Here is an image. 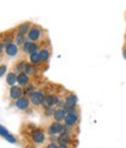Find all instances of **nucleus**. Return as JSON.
<instances>
[{
    "mask_svg": "<svg viewBox=\"0 0 126 148\" xmlns=\"http://www.w3.org/2000/svg\"><path fill=\"white\" fill-rule=\"evenodd\" d=\"M42 36H43V29H42V27H40L38 25H32L29 32L26 35V38L30 42H36L38 44V41H40L42 39Z\"/></svg>",
    "mask_w": 126,
    "mask_h": 148,
    "instance_id": "nucleus-1",
    "label": "nucleus"
},
{
    "mask_svg": "<svg viewBox=\"0 0 126 148\" xmlns=\"http://www.w3.org/2000/svg\"><path fill=\"white\" fill-rule=\"evenodd\" d=\"M80 121V113L78 110H71V112H68L64 120H63V123L68 127V128H73L75 127Z\"/></svg>",
    "mask_w": 126,
    "mask_h": 148,
    "instance_id": "nucleus-2",
    "label": "nucleus"
},
{
    "mask_svg": "<svg viewBox=\"0 0 126 148\" xmlns=\"http://www.w3.org/2000/svg\"><path fill=\"white\" fill-rule=\"evenodd\" d=\"M30 139L36 145H42L44 141H46V134L42 129H39V128H35L30 133Z\"/></svg>",
    "mask_w": 126,
    "mask_h": 148,
    "instance_id": "nucleus-3",
    "label": "nucleus"
},
{
    "mask_svg": "<svg viewBox=\"0 0 126 148\" xmlns=\"http://www.w3.org/2000/svg\"><path fill=\"white\" fill-rule=\"evenodd\" d=\"M43 99H44V93L42 90H34L29 94V101L33 106L38 107V106L42 105Z\"/></svg>",
    "mask_w": 126,
    "mask_h": 148,
    "instance_id": "nucleus-4",
    "label": "nucleus"
},
{
    "mask_svg": "<svg viewBox=\"0 0 126 148\" xmlns=\"http://www.w3.org/2000/svg\"><path fill=\"white\" fill-rule=\"evenodd\" d=\"M14 105H15V107L19 110H27L29 108V106H30V101H29V98L22 95L21 98L15 100Z\"/></svg>",
    "mask_w": 126,
    "mask_h": 148,
    "instance_id": "nucleus-5",
    "label": "nucleus"
},
{
    "mask_svg": "<svg viewBox=\"0 0 126 148\" xmlns=\"http://www.w3.org/2000/svg\"><path fill=\"white\" fill-rule=\"evenodd\" d=\"M4 53L7 55L8 58H14L19 54V47H18L14 42L9 44V45H6L4 47Z\"/></svg>",
    "mask_w": 126,
    "mask_h": 148,
    "instance_id": "nucleus-6",
    "label": "nucleus"
},
{
    "mask_svg": "<svg viewBox=\"0 0 126 148\" xmlns=\"http://www.w3.org/2000/svg\"><path fill=\"white\" fill-rule=\"evenodd\" d=\"M67 115V112H65V109L63 107H57L54 109V113H53V119L54 121H56V122H60L62 123L64 118Z\"/></svg>",
    "mask_w": 126,
    "mask_h": 148,
    "instance_id": "nucleus-7",
    "label": "nucleus"
},
{
    "mask_svg": "<svg viewBox=\"0 0 126 148\" xmlns=\"http://www.w3.org/2000/svg\"><path fill=\"white\" fill-rule=\"evenodd\" d=\"M9 98L12 99V100H18L19 98H21L22 97V94H24V89H22V87H20V86H13V87H11L9 88Z\"/></svg>",
    "mask_w": 126,
    "mask_h": 148,
    "instance_id": "nucleus-8",
    "label": "nucleus"
},
{
    "mask_svg": "<svg viewBox=\"0 0 126 148\" xmlns=\"http://www.w3.org/2000/svg\"><path fill=\"white\" fill-rule=\"evenodd\" d=\"M61 127H62V123L56 122V121H53L48 126V133H49V135H60L61 134Z\"/></svg>",
    "mask_w": 126,
    "mask_h": 148,
    "instance_id": "nucleus-9",
    "label": "nucleus"
},
{
    "mask_svg": "<svg viewBox=\"0 0 126 148\" xmlns=\"http://www.w3.org/2000/svg\"><path fill=\"white\" fill-rule=\"evenodd\" d=\"M29 77L27 75L26 73H19L16 75V84L19 85L20 87H25V86H27L28 84H29Z\"/></svg>",
    "mask_w": 126,
    "mask_h": 148,
    "instance_id": "nucleus-10",
    "label": "nucleus"
},
{
    "mask_svg": "<svg viewBox=\"0 0 126 148\" xmlns=\"http://www.w3.org/2000/svg\"><path fill=\"white\" fill-rule=\"evenodd\" d=\"M39 54H40L42 62H48L50 59V55H51V51L49 47H42L39 49Z\"/></svg>",
    "mask_w": 126,
    "mask_h": 148,
    "instance_id": "nucleus-11",
    "label": "nucleus"
},
{
    "mask_svg": "<svg viewBox=\"0 0 126 148\" xmlns=\"http://www.w3.org/2000/svg\"><path fill=\"white\" fill-rule=\"evenodd\" d=\"M30 27H32V23H29V21H26V23H22V24H20L19 26H18V27L15 28V31H16V33H19V34H22V35H27V33L29 32Z\"/></svg>",
    "mask_w": 126,
    "mask_h": 148,
    "instance_id": "nucleus-12",
    "label": "nucleus"
},
{
    "mask_svg": "<svg viewBox=\"0 0 126 148\" xmlns=\"http://www.w3.org/2000/svg\"><path fill=\"white\" fill-rule=\"evenodd\" d=\"M71 141H73V136H71L70 133H63V134H60L57 136V140H56V143L57 145H61V143H64V145H69Z\"/></svg>",
    "mask_w": 126,
    "mask_h": 148,
    "instance_id": "nucleus-13",
    "label": "nucleus"
},
{
    "mask_svg": "<svg viewBox=\"0 0 126 148\" xmlns=\"http://www.w3.org/2000/svg\"><path fill=\"white\" fill-rule=\"evenodd\" d=\"M29 64H32L33 66H38V65L42 64L39 52H35V53H32V54H29Z\"/></svg>",
    "mask_w": 126,
    "mask_h": 148,
    "instance_id": "nucleus-14",
    "label": "nucleus"
},
{
    "mask_svg": "<svg viewBox=\"0 0 126 148\" xmlns=\"http://www.w3.org/2000/svg\"><path fill=\"white\" fill-rule=\"evenodd\" d=\"M16 75H18V74H16L15 72H9V73H7V75H6V84H7L9 87L15 86V84H16Z\"/></svg>",
    "mask_w": 126,
    "mask_h": 148,
    "instance_id": "nucleus-15",
    "label": "nucleus"
},
{
    "mask_svg": "<svg viewBox=\"0 0 126 148\" xmlns=\"http://www.w3.org/2000/svg\"><path fill=\"white\" fill-rule=\"evenodd\" d=\"M26 40H27L26 35H22V34H19V33H15V35H14V44H15L18 47L22 46V45L26 42Z\"/></svg>",
    "mask_w": 126,
    "mask_h": 148,
    "instance_id": "nucleus-16",
    "label": "nucleus"
},
{
    "mask_svg": "<svg viewBox=\"0 0 126 148\" xmlns=\"http://www.w3.org/2000/svg\"><path fill=\"white\" fill-rule=\"evenodd\" d=\"M24 73H26L28 77H29V75H33V74L36 73V68H35V66H33L32 64L27 62L26 66H25V72H24Z\"/></svg>",
    "mask_w": 126,
    "mask_h": 148,
    "instance_id": "nucleus-17",
    "label": "nucleus"
},
{
    "mask_svg": "<svg viewBox=\"0 0 126 148\" xmlns=\"http://www.w3.org/2000/svg\"><path fill=\"white\" fill-rule=\"evenodd\" d=\"M26 64L27 62H25L24 60H21V61H19L16 65H15V67H14V71H15V73H24L25 72V66H26Z\"/></svg>",
    "mask_w": 126,
    "mask_h": 148,
    "instance_id": "nucleus-18",
    "label": "nucleus"
},
{
    "mask_svg": "<svg viewBox=\"0 0 126 148\" xmlns=\"http://www.w3.org/2000/svg\"><path fill=\"white\" fill-rule=\"evenodd\" d=\"M4 138H5V139H6L8 142H12V143H16V139H15V138H14L12 134H9V133H8L6 136H4Z\"/></svg>",
    "mask_w": 126,
    "mask_h": 148,
    "instance_id": "nucleus-19",
    "label": "nucleus"
},
{
    "mask_svg": "<svg viewBox=\"0 0 126 148\" xmlns=\"http://www.w3.org/2000/svg\"><path fill=\"white\" fill-rule=\"evenodd\" d=\"M6 71H7V66L5 64L0 65V78H3L4 74H6Z\"/></svg>",
    "mask_w": 126,
    "mask_h": 148,
    "instance_id": "nucleus-20",
    "label": "nucleus"
},
{
    "mask_svg": "<svg viewBox=\"0 0 126 148\" xmlns=\"http://www.w3.org/2000/svg\"><path fill=\"white\" fill-rule=\"evenodd\" d=\"M7 134H8V131L6 129V127L0 125V135H1V136H6Z\"/></svg>",
    "mask_w": 126,
    "mask_h": 148,
    "instance_id": "nucleus-21",
    "label": "nucleus"
},
{
    "mask_svg": "<svg viewBox=\"0 0 126 148\" xmlns=\"http://www.w3.org/2000/svg\"><path fill=\"white\" fill-rule=\"evenodd\" d=\"M57 147H59V145L56 142H51V141L46 146V148H57Z\"/></svg>",
    "mask_w": 126,
    "mask_h": 148,
    "instance_id": "nucleus-22",
    "label": "nucleus"
},
{
    "mask_svg": "<svg viewBox=\"0 0 126 148\" xmlns=\"http://www.w3.org/2000/svg\"><path fill=\"white\" fill-rule=\"evenodd\" d=\"M4 53V45H3V42L0 41V57H1V54Z\"/></svg>",
    "mask_w": 126,
    "mask_h": 148,
    "instance_id": "nucleus-23",
    "label": "nucleus"
},
{
    "mask_svg": "<svg viewBox=\"0 0 126 148\" xmlns=\"http://www.w3.org/2000/svg\"><path fill=\"white\" fill-rule=\"evenodd\" d=\"M57 148H70V146L69 145H64V143H61V145H59V147Z\"/></svg>",
    "mask_w": 126,
    "mask_h": 148,
    "instance_id": "nucleus-24",
    "label": "nucleus"
},
{
    "mask_svg": "<svg viewBox=\"0 0 126 148\" xmlns=\"http://www.w3.org/2000/svg\"><path fill=\"white\" fill-rule=\"evenodd\" d=\"M123 57L126 59V46L124 47V49H123Z\"/></svg>",
    "mask_w": 126,
    "mask_h": 148,
    "instance_id": "nucleus-25",
    "label": "nucleus"
}]
</instances>
